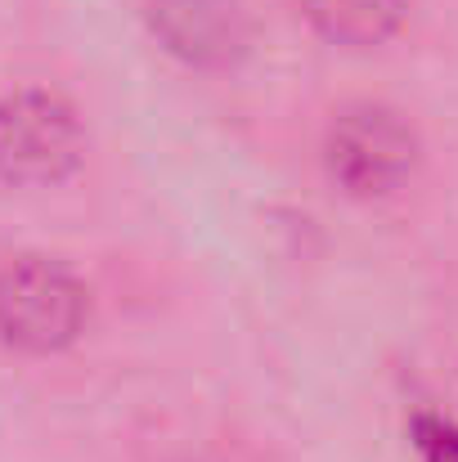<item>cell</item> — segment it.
<instances>
[{
	"label": "cell",
	"mask_w": 458,
	"mask_h": 462,
	"mask_svg": "<svg viewBox=\"0 0 458 462\" xmlns=\"http://www.w3.org/2000/svg\"><path fill=\"white\" fill-rule=\"evenodd\" d=\"M409 0H302L305 23L332 45H382L405 23Z\"/></svg>",
	"instance_id": "5b68a950"
},
{
	"label": "cell",
	"mask_w": 458,
	"mask_h": 462,
	"mask_svg": "<svg viewBox=\"0 0 458 462\" xmlns=\"http://www.w3.org/2000/svg\"><path fill=\"white\" fill-rule=\"evenodd\" d=\"M323 175L355 202L396 198L418 171V135L387 104H346L323 126Z\"/></svg>",
	"instance_id": "7a4b0ae2"
},
{
	"label": "cell",
	"mask_w": 458,
	"mask_h": 462,
	"mask_svg": "<svg viewBox=\"0 0 458 462\" xmlns=\"http://www.w3.org/2000/svg\"><path fill=\"white\" fill-rule=\"evenodd\" d=\"M153 36L189 68H234L252 45L243 0H149Z\"/></svg>",
	"instance_id": "277c9868"
},
{
	"label": "cell",
	"mask_w": 458,
	"mask_h": 462,
	"mask_svg": "<svg viewBox=\"0 0 458 462\" xmlns=\"http://www.w3.org/2000/svg\"><path fill=\"white\" fill-rule=\"evenodd\" d=\"M90 323V288L54 256L27 252L0 265V341L23 355H59Z\"/></svg>",
	"instance_id": "6da1fadb"
},
{
	"label": "cell",
	"mask_w": 458,
	"mask_h": 462,
	"mask_svg": "<svg viewBox=\"0 0 458 462\" xmlns=\"http://www.w3.org/2000/svg\"><path fill=\"white\" fill-rule=\"evenodd\" d=\"M81 157L77 113L45 90H18L0 99V180L59 184Z\"/></svg>",
	"instance_id": "3957f363"
}]
</instances>
